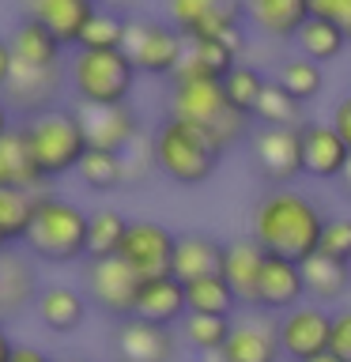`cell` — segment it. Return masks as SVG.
I'll use <instances>...</instances> for the list:
<instances>
[{
  "label": "cell",
  "instance_id": "cell-1",
  "mask_svg": "<svg viewBox=\"0 0 351 362\" xmlns=\"http://www.w3.org/2000/svg\"><path fill=\"white\" fill-rule=\"evenodd\" d=\"M325 223L328 215L321 204L291 185L268 189L249 211V230L260 242V249L299 260V264H306L313 253H321Z\"/></svg>",
  "mask_w": 351,
  "mask_h": 362
},
{
  "label": "cell",
  "instance_id": "cell-2",
  "mask_svg": "<svg viewBox=\"0 0 351 362\" xmlns=\"http://www.w3.org/2000/svg\"><path fill=\"white\" fill-rule=\"evenodd\" d=\"M151 155L155 170L166 181H174L181 189H200L215 177L226 151L197 124L181 117H163L151 132Z\"/></svg>",
  "mask_w": 351,
  "mask_h": 362
},
{
  "label": "cell",
  "instance_id": "cell-3",
  "mask_svg": "<svg viewBox=\"0 0 351 362\" xmlns=\"http://www.w3.org/2000/svg\"><path fill=\"white\" fill-rule=\"evenodd\" d=\"M19 129H23V136H27V147H30L38 170L45 174V181L76 174V166L84 163V155L91 151L84 121H79V110L50 106L42 113L23 117Z\"/></svg>",
  "mask_w": 351,
  "mask_h": 362
},
{
  "label": "cell",
  "instance_id": "cell-4",
  "mask_svg": "<svg viewBox=\"0 0 351 362\" xmlns=\"http://www.w3.org/2000/svg\"><path fill=\"white\" fill-rule=\"evenodd\" d=\"M170 117H181L212 136L223 151L249 140V117H242L223 90V79H174Z\"/></svg>",
  "mask_w": 351,
  "mask_h": 362
},
{
  "label": "cell",
  "instance_id": "cell-5",
  "mask_svg": "<svg viewBox=\"0 0 351 362\" xmlns=\"http://www.w3.org/2000/svg\"><path fill=\"white\" fill-rule=\"evenodd\" d=\"M23 249L42 264L87 260V211L72 200L57 197V192H42Z\"/></svg>",
  "mask_w": 351,
  "mask_h": 362
},
{
  "label": "cell",
  "instance_id": "cell-6",
  "mask_svg": "<svg viewBox=\"0 0 351 362\" xmlns=\"http://www.w3.org/2000/svg\"><path fill=\"white\" fill-rule=\"evenodd\" d=\"M136 76L125 49H76L68 61V87L79 106H121L132 98Z\"/></svg>",
  "mask_w": 351,
  "mask_h": 362
},
{
  "label": "cell",
  "instance_id": "cell-7",
  "mask_svg": "<svg viewBox=\"0 0 351 362\" xmlns=\"http://www.w3.org/2000/svg\"><path fill=\"white\" fill-rule=\"evenodd\" d=\"M125 57L136 64L140 76H174L181 61H185V34L166 19H151V16H129L125 23V42H121Z\"/></svg>",
  "mask_w": 351,
  "mask_h": 362
},
{
  "label": "cell",
  "instance_id": "cell-8",
  "mask_svg": "<svg viewBox=\"0 0 351 362\" xmlns=\"http://www.w3.org/2000/svg\"><path fill=\"white\" fill-rule=\"evenodd\" d=\"M140 272L132 264H125L121 257H102V260H87L84 272V294L87 302L102 310L113 321L136 317V302H140Z\"/></svg>",
  "mask_w": 351,
  "mask_h": 362
},
{
  "label": "cell",
  "instance_id": "cell-9",
  "mask_svg": "<svg viewBox=\"0 0 351 362\" xmlns=\"http://www.w3.org/2000/svg\"><path fill=\"white\" fill-rule=\"evenodd\" d=\"M249 155L257 174L272 189L291 185L302 177V129H280V124H257L249 132Z\"/></svg>",
  "mask_w": 351,
  "mask_h": 362
},
{
  "label": "cell",
  "instance_id": "cell-10",
  "mask_svg": "<svg viewBox=\"0 0 351 362\" xmlns=\"http://www.w3.org/2000/svg\"><path fill=\"white\" fill-rule=\"evenodd\" d=\"M276 336L283 347V358L291 362H313L333 347V313L325 305L302 302L294 310L276 317Z\"/></svg>",
  "mask_w": 351,
  "mask_h": 362
},
{
  "label": "cell",
  "instance_id": "cell-11",
  "mask_svg": "<svg viewBox=\"0 0 351 362\" xmlns=\"http://www.w3.org/2000/svg\"><path fill=\"white\" fill-rule=\"evenodd\" d=\"M64 83H68V64L16 61L11 64V79L4 87V98L19 117H30V113H42V110L57 106V95H61Z\"/></svg>",
  "mask_w": 351,
  "mask_h": 362
},
{
  "label": "cell",
  "instance_id": "cell-12",
  "mask_svg": "<svg viewBox=\"0 0 351 362\" xmlns=\"http://www.w3.org/2000/svg\"><path fill=\"white\" fill-rule=\"evenodd\" d=\"M166 23L185 34V42L197 38H223L242 27V0H166Z\"/></svg>",
  "mask_w": 351,
  "mask_h": 362
},
{
  "label": "cell",
  "instance_id": "cell-13",
  "mask_svg": "<svg viewBox=\"0 0 351 362\" xmlns=\"http://www.w3.org/2000/svg\"><path fill=\"white\" fill-rule=\"evenodd\" d=\"M174 245H178V234L170 226L155 219H132L117 257L140 272V279H159V276H170V268H174Z\"/></svg>",
  "mask_w": 351,
  "mask_h": 362
},
{
  "label": "cell",
  "instance_id": "cell-14",
  "mask_svg": "<svg viewBox=\"0 0 351 362\" xmlns=\"http://www.w3.org/2000/svg\"><path fill=\"white\" fill-rule=\"evenodd\" d=\"M113 355L117 362H178V336L166 325L125 317L113 321Z\"/></svg>",
  "mask_w": 351,
  "mask_h": 362
},
{
  "label": "cell",
  "instance_id": "cell-15",
  "mask_svg": "<svg viewBox=\"0 0 351 362\" xmlns=\"http://www.w3.org/2000/svg\"><path fill=\"white\" fill-rule=\"evenodd\" d=\"M79 121H84L87 144L95 151H117L125 155L129 147L140 140V113H136L132 102H121V106H76Z\"/></svg>",
  "mask_w": 351,
  "mask_h": 362
},
{
  "label": "cell",
  "instance_id": "cell-16",
  "mask_svg": "<svg viewBox=\"0 0 351 362\" xmlns=\"http://www.w3.org/2000/svg\"><path fill=\"white\" fill-rule=\"evenodd\" d=\"M306 272L299 260H287V257H276L268 253L265 257V268H260V283H257V313H268V317H280L294 310V305L306 302Z\"/></svg>",
  "mask_w": 351,
  "mask_h": 362
},
{
  "label": "cell",
  "instance_id": "cell-17",
  "mask_svg": "<svg viewBox=\"0 0 351 362\" xmlns=\"http://www.w3.org/2000/svg\"><path fill=\"white\" fill-rule=\"evenodd\" d=\"M351 158V147L344 144L328 121H306L302 124V174L313 181H340Z\"/></svg>",
  "mask_w": 351,
  "mask_h": 362
},
{
  "label": "cell",
  "instance_id": "cell-18",
  "mask_svg": "<svg viewBox=\"0 0 351 362\" xmlns=\"http://www.w3.org/2000/svg\"><path fill=\"white\" fill-rule=\"evenodd\" d=\"M310 16V0H242V19L268 42H294Z\"/></svg>",
  "mask_w": 351,
  "mask_h": 362
},
{
  "label": "cell",
  "instance_id": "cell-19",
  "mask_svg": "<svg viewBox=\"0 0 351 362\" xmlns=\"http://www.w3.org/2000/svg\"><path fill=\"white\" fill-rule=\"evenodd\" d=\"M34 260L27 249H4L0 253V321L4 317H19L27 305L38 302V272H34Z\"/></svg>",
  "mask_w": 351,
  "mask_h": 362
},
{
  "label": "cell",
  "instance_id": "cell-20",
  "mask_svg": "<svg viewBox=\"0 0 351 362\" xmlns=\"http://www.w3.org/2000/svg\"><path fill=\"white\" fill-rule=\"evenodd\" d=\"M223 260H226V242H219L208 230H185V234H178L170 276H178L181 283H192L204 276H223Z\"/></svg>",
  "mask_w": 351,
  "mask_h": 362
},
{
  "label": "cell",
  "instance_id": "cell-21",
  "mask_svg": "<svg viewBox=\"0 0 351 362\" xmlns=\"http://www.w3.org/2000/svg\"><path fill=\"white\" fill-rule=\"evenodd\" d=\"M95 11H98L95 0H27V16L38 19L45 30H53L64 49L68 45L79 49V38H84Z\"/></svg>",
  "mask_w": 351,
  "mask_h": 362
},
{
  "label": "cell",
  "instance_id": "cell-22",
  "mask_svg": "<svg viewBox=\"0 0 351 362\" xmlns=\"http://www.w3.org/2000/svg\"><path fill=\"white\" fill-rule=\"evenodd\" d=\"M223 362H280L283 347L276 336V317H257V321H234L231 339L219 351Z\"/></svg>",
  "mask_w": 351,
  "mask_h": 362
},
{
  "label": "cell",
  "instance_id": "cell-23",
  "mask_svg": "<svg viewBox=\"0 0 351 362\" xmlns=\"http://www.w3.org/2000/svg\"><path fill=\"white\" fill-rule=\"evenodd\" d=\"M34 313L53 336H72L87 321V294L68 283H45L34 302Z\"/></svg>",
  "mask_w": 351,
  "mask_h": 362
},
{
  "label": "cell",
  "instance_id": "cell-24",
  "mask_svg": "<svg viewBox=\"0 0 351 362\" xmlns=\"http://www.w3.org/2000/svg\"><path fill=\"white\" fill-rule=\"evenodd\" d=\"M0 189H27V192H50V181L34 163L27 136L16 124L0 136Z\"/></svg>",
  "mask_w": 351,
  "mask_h": 362
},
{
  "label": "cell",
  "instance_id": "cell-25",
  "mask_svg": "<svg viewBox=\"0 0 351 362\" xmlns=\"http://www.w3.org/2000/svg\"><path fill=\"white\" fill-rule=\"evenodd\" d=\"M265 249L253 234L249 238H231L226 242V260H223V279L234 287L242 305H257V283H260V268H265Z\"/></svg>",
  "mask_w": 351,
  "mask_h": 362
},
{
  "label": "cell",
  "instance_id": "cell-26",
  "mask_svg": "<svg viewBox=\"0 0 351 362\" xmlns=\"http://www.w3.org/2000/svg\"><path fill=\"white\" fill-rule=\"evenodd\" d=\"M189 302H185V283L178 276H159V279H144L140 287V302H136V317L155 325L174 328L185 321Z\"/></svg>",
  "mask_w": 351,
  "mask_h": 362
},
{
  "label": "cell",
  "instance_id": "cell-27",
  "mask_svg": "<svg viewBox=\"0 0 351 362\" xmlns=\"http://www.w3.org/2000/svg\"><path fill=\"white\" fill-rule=\"evenodd\" d=\"M238 61H242V57L234 53L231 42H223V38H197V42H189L185 61H181V68L170 79H226Z\"/></svg>",
  "mask_w": 351,
  "mask_h": 362
},
{
  "label": "cell",
  "instance_id": "cell-28",
  "mask_svg": "<svg viewBox=\"0 0 351 362\" xmlns=\"http://www.w3.org/2000/svg\"><path fill=\"white\" fill-rule=\"evenodd\" d=\"M302 272H306V291H310V298L321 302V305L325 302H340L351 291V264L347 260L313 253L302 264Z\"/></svg>",
  "mask_w": 351,
  "mask_h": 362
},
{
  "label": "cell",
  "instance_id": "cell-29",
  "mask_svg": "<svg viewBox=\"0 0 351 362\" xmlns=\"http://www.w3.org/2000/svg\"><path fill=\"white\" fill-rule=\"evenodd\" d=\"M38 197L42 192L0 189V242H4V249H23L34 211H38Z\"/></svg>",
  "mask_w": 351,
  "mask_h": 362
},
{
  "label": "cell",
  "instance_id": "cell-30",
  "mask_svg": "<svg viewBox=\"0 0 351 362\" xmlns=\"http://www.w3.org/2000/svg\"><path fill=\"white\" fill-rule=\"evenodd\" d=\"M8 42H11V53H16V61H27V64H64V61H61L64 45L57 42V34L45 30L42 23L30 19V16L19 19V27L11 30Z\"/></svg>",
  "mask_w": 351,
  "mask_h": 362
},
{
  "label": "cell",
  "instance_id": "cell-31",
  "mask_svg": "<svg viewBox=\"0 0 351 362\" xmlns=\"http://www.w3.org/2000/svg\"><path fill=\"white\" fill-rule=\"evenodd\" d=\"M132 219H125L117 208H95L87 211V260H102V257H117L125 245Z\"/></svg>",
  "mask_w": 351,
  "mask_h": 362
},
{
  "label": "cell",
  "instance_id": "cell-32",
  "mask_svg": "<svg viewBox=\"0 0 351 362\" xmlns=\"http://www.w3.org/2000/svg\"><path fill=\"white\" fill-rule=\"evenodd\" d=\"M294 45H299L302 57H310V61H317V64H328V61H336L351 42H347V34L340 30L333 19L310 16V19H306V27L294 34Z\"/></svg>",
  "mask_w": 351,
  "mask_h": 362
},
{
  "label": "cell",
  "instance_id": "cell-33",
  "mask_svg": "<svg viewBox=\"0 0 351 362\" xmlns=\"http://www.w3.org/2000/svg\"><path fill=\"white\" fill-rule=\"evenodd\" d=\"M76 177L79 185L87 192H98V197H106V192H117L125 189L129 181H125V155L117 151H91L84 155V163L76 166Z\"/></svg>",
  "mask_w": 351,
  "mask_h": 362
},
{
  "label": "cell",
  "instance_id": "cell-34",
  "mask_svg": "<svg viewBox=\"0 0 351 362\" xmlns=\"http://www.w3.org/2000/svg\"><path fill=\"white\" fill-rule=\"evenodd\" d=\"M185 302H189V313H208V317H234L242 310L234 287L223 276H204L185 283Z\"/></svg>",
  "mask_w": 351,
  "mask_h": 362
},
{
  "label": "cell",
  "instance_id": "cell-35",
  "mask_svg": "<svg viewBox=\"0 0 351 362\" xmlns=\"http://www.w3.org/2000/svg\"><path fill=\"white\" fill-rule=\"evenodd\" d=\"M276 83L287 90V95H294L299 102H317L321 98V90H325V72H321V64L310 61V57H283L280 68H276Z\"/></svg>",
  "mask_w": 351,
  "mask_h": 362
},
{
  "label": "cell",
  "instance_id": "cell-36",
  "mask_svg": "<svg viewBox=\"0 0 351 362\" xmlns=\"http://www.w3.org/2000/svg\"><path fill=\"white\" fill-rule=\"evenodd\" d=\"M253 121L257 124H280V129H302L310 117H306V102L287 95L276 79H268L265 95H260L257 110H253Z\"/></svg>",
  "mask_w": 351,
  "mask_h": 362
},
{
  "label": "cell",
  "instance_id": "cell-37",
  "mask_svg": "<svg viewBox=\"0 0 351 362\" xmlns=\"http://www.w3.org/2000/svg\"><path fill=\"white\" fill-rule=\"evenodd\" d=\"M231 328H234V317H208V313H185L181 321V336L192 351L200 355H219L231 339Z\"/></svg>",
  "mask_w": 351,
  "mask_h": 362
},
{
  "label": "cell",
  "instance_id": "cell-38",
  "mask_svg": "<svg viewBox=\"0 0 351 362\" xmlns=\"http://www.w3.org/2000/svg\"><path fill=\"white\" fill-rule=\"evenodd\" d=\"M265 87H268L265 72H260L257 64H246V61H238L231 68V76L223 79V90H226V98H231V106L249 121H253V110H257L260 95H265Z\"/></svg>",
  "mask_w": 351,
  "mask_h": 362
},
{
  "label": "cell",
  "instance_id": "cell-39",
  "mask_svg": "<svg viewBox=\"0 0 351 362\" xmlns=\"http://www.w3.org/2000/svg\"><path fill=\"white\" fill-rule=\"evenodd\" d=\"M125 23L129 16L117 8H98L95 16H91L84 38H79V49H121L125 42Z\"/></svg>",
  "mask_w": 351,
  "mask_h": 362
},
{
  "label": "cell",
  "instance_id": "cell-40",
  "mask_svg": "<svg viewBox=\"0 0 351 362\" xmlns=\"http://www.w3.org/2000/svg\"><path fill=\"white\" fill-rule=\"evenodd\" d=\"M321 253L336 257V260H347V264H351V215H336V219L325 223Z\"/></svg>",
  "mask_w": 351,
  "mask_h": 362
},
{
  "label": "cell",
  "instance_id": "cell-41",
  "mask_svg": "<svg viewBox=\"0 0 351 362\" xmlns=\"http://www.w3.org/2000/svg\"><path fill=\"white\" fill-rule=\"evenodd\" d=\"M310 4H313V16L333 19L336 27L347 34V42H351V0H310Z\"/></svg>",
  "mask_w": 351,
  "mask_h": 362
},
{
  "label": "cell",
  "instance_id": "cell-42",
  "mask_svg": "<svg viewBox=\"0 0 351 362\" xmlns=\"http://www.w3.org/2000/svg\"><path fill=\"white\" fill-rule=\"evenodd\" d=\"M328 351L340 355L344 362H351V305L333 313V347H328Z\"/></svg>",
  "mask_w": 351,
  "mask_h": 362
},
{
  "label": "cell",
  "instance_id": "cell-43",
  "mask_svg": "<svg viewBox=\"0 0 351 362\" xmlns=\"http://www.w3.org/2000/svg\"><path fill=\"white\" fill-rule=\"evenodd\" d=\"M328 124L344 136V144L351 147V95H340L333 102V113H328Z\"/></svg>",
  "mask_w": 351,
  "mask_h": 362
},
{
  "label": "cell",
  "instance_id": "cell-44",
  "mask_svg": "<svg viewBox=\"0 0 351 362\" xmlns=\"http://www.w3.org/2000/svg\"><path fill=\"white\" fill-rule=\"evenodd\" d=\"M8 362H53V358L45 355L42 347H34V344H16V351H11Z\"/></svg>",
  "mask_w": 351,
  "mask_h": 362
},
{
  "label": "cell",
  "instance_id": "cell-45",
  "mask_svg": "<svg viewBox=\"0 0 351 362\" xmlns=\"http://www.w3.org/2000/svg\"><path fill=\"white\" fill-rule=\"evenodd\" d=\"M11 64H16V53H11V42L0 38V90L8 87V79H11Z\"/></svg>",
  "mask_w": 351,
  "mask_h": 362
},
{
  "label": "cell",
  "instance_id": "cell-46",
  "mask_svg": "<svg viewBox=\"0 0 351 362\" xmlns=\"http://www.w3.org/2000/svg\"><path fill=\"white\" fill-rule=\"evenodd\" d=\"M11 113H16V110H11V106H8V98L0 95V136L16 129V121H11Z\"/></svg>",
  "mask_w": 351,
  "mask_h": 362
},
{
  "label": "cell",
  "instance_id": "cell-47",
  "mask_svg": "<svg viewBox=\"0 0 351 362\" xmlns=\"http://www.w3.org/2000/svg\"><path fill=\"white\" fill-rule=\"evenodd\" d=\"M11 351H16V344H11L8 328H4V321H0V362H8V358H11Z\"/></svg>",
  "mask_w": 351,
  "mask_h": 362
},
{
  "label": "cell",
  "instance_id": "cell-48",
  "mask_svg": "<svg viewBox=\"0 0 351 362\" xmlns=\"http://www.w3.org/2000/svg\"><path fill=\"white\" fill-rule=\"evenodd\" d=\"M340 189H344V197L351 200V158H347V166H344V174H340V181H336Z\"/></svg>",
  "mask_w": 351,
  "mask_h": 362
},
{
  "label": "cell",
  "instance_id": "cell-49",
  "mask_svg": "<svg viewBox=\"0 0 351 362\" xmlns=\"http://www.w3.org/2000/svg\"><path fill=\"white\" fill-rule=\"evenodd\" d=\"M136 4H140V0H113L110 8H117V11H129V16H132V8H136Z\"/></svg>",
  "mask_w": 351,
  "mask_h": 362
},
{
  "label": "cell",
  "instance_id": "cell-50",
  "mask_svg": "<svg viewBox=\"0 0 351 362\" xmlns=\"http://www.w3.org/2000/svg\"><path fill=\"white\" fill-rule=\"evenodd\" d=\"M313 362H344V358H340V355H333V351H325V355H317Z\"/></svg>",
  "mask_w": 351,
  "mask_h": 362
},
{
  "label": "cell",
  "instance_id": "cell-51",
  "mask_svg": "<svg viewBox=\"0 0 351 362\" xmlns=\"http://www.w3.org/2000/svg\"><path fill=\"white\" fill-rule=\"evenodd\" d=\"M95 4H98V8H110V4H113V0H95Z\"/></svg>",
  "mask_w": 351,
  "mask_h": 362
},
{
  "label": "cell",
  "instance_id": "cell-52",
  "mask_svg": "<svg viewBox=\"0 0 351 362\" xmlns=\"http://www.w3.org/2000/svg\"><path fill=\"white\" fill-rule=\"evenodd\" d=\"M208 362H223V355H208Z\"/></svg>",
  "mask_w": 351,
  "mask_h": 362
},
{
  "label": "cell",
  "instance_id": "cell-53",
  "mask_svg": "<svg viewBox=\"0 0 351 362\" xmlns=\"http://www.w3.org/2000/svg\"><path fill=\"white\" fill-rule=\"evenodd\" d=\"M64 362H91V358H64Z\"/></svg>",
  "mask_w": 351,
  "mask_h": 362
},
{
  "label": "cell",
  "instance_id": "cell-54",
  "mask_svg": "<svg viewBox=\"0 0 351 362\" xmlns=\"http://www.w3.org/2000/svg\"><path fill=\"white\" fill-rule=\"evenodd\" d=\"M0 253H4V242H0Z\"/></svg>",
  "mask_w": 351,
  "mask_h": 362
}]
</instances>
